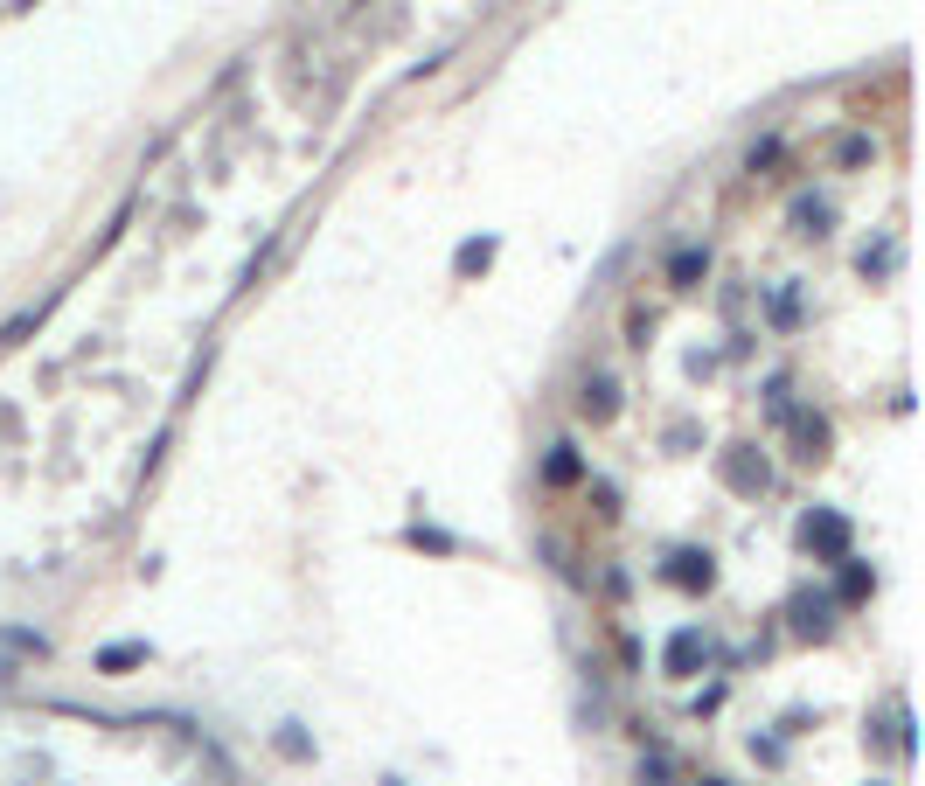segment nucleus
<instances>
[{"instance_id":"nucleus-3","label":"nucleus","mask_w":925,"mask_h":786,"mask_svg":"<svg viewBox=\"0 0 925 786\" xmlns=\"http://www.w3.org/2000/svg\"><path fill=\"white\" fill-rule=\"evenodd\" d=\"M578 411H585V418H613V383H606V376H599V383H585Z\"/></svg>"},{"instance_id":"nucleus-5","label":"nucleus","mask_w":925,"mask_h":786,"mask_svg":"<svg viewBox=\"0 0 925 786\" xmlns=\"http://www.w3.org/2000/svg\"><path fill=\"white\" fill-rule=\"evenodd\" d=\"M133 661H147V647H133V640H126V647H105V654H98V668H133Z\"/></svg>"},{"instance_id":"nucleus-1","label":"nucleus","mask_w":925,"mask_h":786,"mask_svg":"<svg viewBox=\"0 0 925 786\" xmlns=\"http://www.w3.org/2000/svg\"><path fill=\"white\" fill-rule=\"evenodd\" d=\"M49 307H56V300H35V307H21V314L0 327V348H21V341H28V334H35V327L49 320Z\"/></svg>"},{"instance_id":"nucleus-6","label":"nucleus","mask_w":925,"mask_h":786,"mask_svg":"<svg viewBox=\"0 0 925 786\" xmlns=\"http://www.w3.org/2000/svg\"><path fill=\"white\" fill-rule=\"evenodd\" d=\"M703 272V251H675V286H689Z\"/></svg>"},{"instance_id":"nucleus-4","label":"nucleus","mask_w":925,"mask_h":786,"mask_svg":"<svg viewBox=\"0 0 925 786\" xmlns=\"http://www.w3.org/2000/svg\"><path fill=\"white\" fill-rule=\"evenodd\" d=\"M696 647H703V633H675V640H668V668L682 675V668L696 661Z\"/></svg>"},{"instance_id":"nucleus-2","label":"nucleus","mask_w":925,"mask_h":786,"mask_svg":"<svg viewBox=\"0 0 925 786\" xmlns=\"http://www.w3.org/2000/svg\"><path fill=\"white\" fill-rule=\"evenodd\" d=\"M487 265H494V237H473V244H460V258H453V272H460V279L487 272Z\"/></svg>"},{"instance_id":"nucleus-7","label":"nucleus","mask_w":925,"mask_h":786,"mask_svg":"<svg viewBox=\"0 0 925 786\" xmlns=\"http://www.w3.org/2000/svg\"><path fill=\"white\" fill-rule=\"evenodd\" d=\"M550 480H578V460H571V446H557V460H550Z\"/></svg>"},{"instance_id":"nucleus-9","label":"nucleus","mask_w":925,"mask_h":786,"mask_svg":"<svg viewBox=\"0 0 925 786\" xmlns=\"http://www.w3.org/2000/svg\"><path fill=\"white\" fill-rule=\"evenodd\" d=\"M21 7H35V0H21Z\"/></svg>"},{"instance_id":"nucleus-8","label":"nucleus","mask_w":925,"mask_h":786,"mask_svg":"<svg viewBox=\"0 0 925 786\" xmlns=\"http://www.w3.org/2000/svg\"><path fill=\"white\" fill-rule=\"evenodd\" d=\"M696 786H724V780H696Z\"/></svg>"}]
</instances>
